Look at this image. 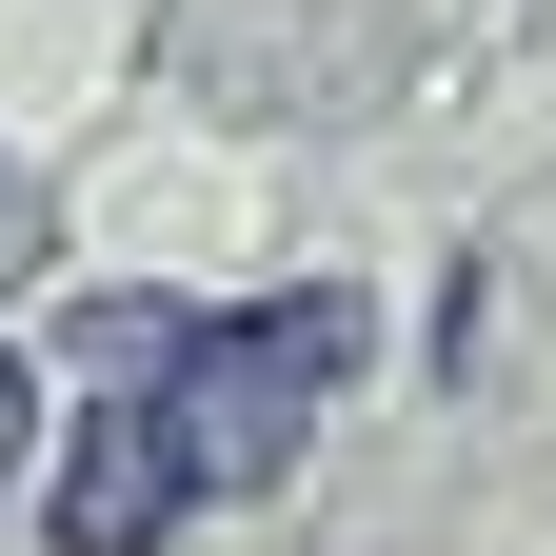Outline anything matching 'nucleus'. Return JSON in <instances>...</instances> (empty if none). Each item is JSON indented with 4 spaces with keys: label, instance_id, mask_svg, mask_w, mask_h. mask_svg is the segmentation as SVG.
<instances>
[{
    "label": "nucleus",
    "instance_id": "3",
    "mask_svg": "<svg viewBox=\"0 0 556 556\" xmlns=\"http://www.w3.org/2000/svg\"><path fill=\"white\" fill-rule=\"evenodd\" d=\"M0 199H21V179H0ZM0 239H21V219H0Z\"/></svg>",
    "mask_w": 556,
    "mask_h": 556
},
{
    "label": "nucleus",
    "instance_id": "1",
    "mask_svg": "<svg viewBox=\"0 0 556 556\" xmlns=\"http://www.w3.org/2000/svg\"><path fill=\"white\" fill-rule=\"evenodd\" d=\"M80 457H60V556H160L199 497H278L318 438V397L358 378V299H258V318H179V299H80Z\"/></svg>",
    "mask_w": 556,
    "mask_h": 556
},
{
    "label": "nucleus",
    "instance_id": "2",
    "mask_svg": "<svg viewBox=\"0 0 556 556\" xmlns=\"http://www.w3.org/2000/svg\"><path fill=\"white\" fill-rule=\"evenodd\" d=\"M21 438H40V397H21V358H0V477H21Z\"/></svg>",
    "mask_w": 556,
    "mask_h": 556
}]
</instances>
